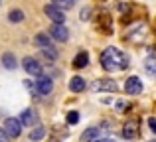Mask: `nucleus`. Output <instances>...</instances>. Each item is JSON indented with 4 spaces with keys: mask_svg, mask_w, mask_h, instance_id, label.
<instances>
[{
    "mask_svg": "<svg viewBox=\"0 0 156 142\" xmlns=\"http://www.w3.org/2000/svg\"><path fill=\"white\" fill-rule=\"evenodd\" d=\"M101 65H103L105 71H122L130 63H129V55L111 46V47H105L103 54H101Z\"/></svg>",
    "mask_w": 156,
    "mask_h": 142,
    "instance_id": "nucleus-1",
    "label": "nucleus"
},
{
    "mask_svg": "<svg viewBox=\"0 0 156 142\" xmlns=\"http://www.w3.org/2000/svg\"><path fill=\"white\" fill-rule=\"evenodd\" d=\"M140 120L138 119H129L125 123V126H122V136H125L126 140H134L138 138V134H140Z\"/></svg>",
    "mask_w": 156,
    "mask_h": 142,
    "instance_id": "nucleus-2",
    "label": "nucleus"
},
{
    "mask_svg": "<svg viewBox=\"0 0 156 142\" xmlns=\"http://www.w3.org/2000/svg\"><path fill=\"white\" fill-rule=\"evenodd\" d=\"M97 30L105 36L113 34V16H111L109 12H101V14L97 16Z\"/></svg>",
    "mask_w": 156,
    "mask_h": 142,
    "instance_id": "nucleus-3",
    "label": "nucleus"
},
{
    "mask_svg": "<svg viewBox=\"0 0 156 142\" xmlns=\"http://www.w3.org/2000/svg\"><path fill=\"white\" fill-rule=\"evenodd\" d=\"M4 130H6V134L10 136V138H18L20 134H22V123H20V119H14V116H10V119L4 120Z\"/></svg>",
    "mask_w": 156,
    "mask_h": 142,
    "instance_id": "nucleus-4",
    "label": "nucleus"
},
{
    "mask_svg": "<svg viewBox=\"0 0 156 142\" xmlns=\"http://www.w3.org/2000/svg\"><path fill=\"white\" fill-rule=\"evenodd\" d=\"M91 89L93 91H109V93H115L119 89L117 81L115 79H95L91 83Z\"/></svg>",
    "mask_w": 156,
    "mask_h": 142,
    "instance_id": "nucleus-5",
    "label": "nucleus"
},
{
    "mask_svg": "<svg viewBox=\"0 0 156 142\" xmlns=\"http://www.w3.org/2000/svg\"><path fill=\"white\" fill-rule=\"evenodd\" d=\"M44 12H46V16L51 20L53 24H63V22H65L63 10H61L59 6H55V4H48V6L44 8Z\"/></svg>",
    "mask_w": 156,
    "mask_h": 142,
    "instance_id": "nucleus-6",
    "label": "nucleus"
},
{
    "mask_svg": "<svg viewBox=\"0 0 156 142\" xmlns=\"http://www.w3.org/2000/svg\"><path fill=\"white\" fill-rule=\"evenodd\" d=\"M22 67L26 69L28 75H34V77L42 75V63H38V59H34V57H24Z\"/></svg>",
    "mask_w": 156,
    "mask_h": 142,
    "instance_id": "nucleus-7",
    "label": "nucleus"
},
{
    "mask_svg": "<svg viewBox=\"0 0 156 142\" xmlns=\"http://www.w3.org/2000/svg\"><path fill=\"white\" fill-rule=\"evenodd\" d=\"M125 91H126V95H140V91H142V81L138 79L136 75L129 77V79L125 81Z\"/></svg>",
    "mask_w": 156,
    "mask_h": 142,
    "instance_id": "nucleus-8",
    "label": "nucleus"
},
{
    "mask_svg": "<svg viewBox=\"0 0 156 142\" xmlns=\"http://www.w3.org/2000/svg\"><path fill=\"white\" fill-rule=\"evenodd\" d=\"M51 89H53V83H51L50 77L48 75H40L38 81H36V91H38L40 95H50Z\"/></svg>",
    "mask_w": 156,
    "mask_h": 142,
    "instance_id": "nucleus-9",
    "label": "nucleus"
},
{
    "mask_svg": "<svg viewBox=\"0 0 156 142\" xmlns=\"http://www.w3.org/2000/svg\"><path fill=\"white\" fill-rule=\"evenodd\" d=\"M50 36L53 40H57V42H67L69 32H67V28H65L63 24H53L50 28Z\"/></svg>",
    "mask_w": 156,
    "mask_h": 142,
    "instance_id": "nucleus-10",
    "label": "nucleus"
},
{
    "mask_svg": "<svg viewBox=\"0 0 156 142\" xmlns=\"http://www.w3.org/2000/svg\"><path fill=\"white\" fill-rule=\"evenodd\" d=\"M36 120H38V115H36L32 109H26V111L20 115V123H22L24 126H34Z\"/></svg>",
    "mask_w": 156,
    "mask_h": 142,
    "instance_id": "nucleus-11",
    "label": "nucleus"
},
{
    "mask_svg": "<svg viewBox=\"0 0 156 142\" xmlns=\"http://www.w3.org/2000/svg\"><path fill=\"white\" fill-rule=\"evenodd\" d=\"M99 132H101V128L99 126H91V128H87V130H83V134H81V142H95L97 138H99Z\"/></svg>",
    "mask_w": 156,
    "mask_h": 142,
    "instance_id": "nucleus-12",
    "label": "nucleus"
},
{
    "mask_svg": "<svg viewBox=\"0 0 156 142\" xmlns=\"http://www.w3.org/2000/svg\"><path fill=\"white\" fill-rule=\"evenodd\" d=\"M69 89H71L73 93H81L85 89V79H83V77H79V75L71 77V81H69Z\"/></svg>",
    "mask_w": 156,
    "mask_h": 142,
    "instance_id": "nucleus-13",
    "label": "nucleus"
},
{
    "mask_svg": "<svg viewBox=\"0 0 156 142\" xmlns=\"http://www.w3.org/2000/svg\"><path fill=\"white\" fill-rule=\"evenodd\" d=\"M87 63H89L87 51H79V54L75 55V59H73V67H75V69H81V67H85Z\"/></svg>",
    "mask_w": 156,
    "mask_h": 142,
    "instance_id": "nucleus-14",
    "label": "nucleus"
},
{
    "mask_svg": "<svg viewBox=\"0 0 156 142\" xmlns=\"http://www.w3.org/2000/svg\"><path fill=\"white\" fill-rule=\"evenodd\" d=\"M34 43L40 47V50H44V47H50V46H53V43L50 42V36L48 34H38L34 38Z\"/></svg>",
    "mask_w": 156,
    "mask_h": 142,
    "instance_id": "nucleus-15",
    "label": "nucleus"
},
{
    "mask_svg": "<svg viewBox=\"0 0 156 142\" xmlns=\"http://www.w3.org/2000/svg\"><path fill=\"white\" fill-rule=\"evenodd\" d=\"M2 65L6 67V69H14V67L18 65V61H16V57L12 54H4L2 55Z\"/></svg>",
    "mask_w": 156,
    "mask_h": 142,
    "instance_id": "nucleus-16",
    "label": "nucleus"
},
{
    "mask_svg": "<svg viewBox=\"0 0 156 142\" xmlns=\"http://www.w3.org/2000/svg\"><path fill=\"white\" fill-rule=\"evenodd\" d=\"M44 136H46V128H44V126H36V128H32V132H30V140H32V142L42 140Z\"/></svg>",
    "mask_w": 156,
    "mask_h": 142,
    "instance_id": "nucleus-17",
    "label": "nucleus"
},
{
    "mask_svg": "<svg viewBox=\"0 0 156 142\" xmlns=\"http://www.w3.org/2000/svg\"><path fill=\"white\" fill-rule=\"evenodd\" d=\"M8 20H10V22H22L24 20V12L22 10H12L10 14H8Z\"/></svg>",
    "mask_w": 156,
    "mask_h": 142,
    "instance_id": "nucleus-18",
    "label": "nucleus"
},
{
    "mask_svg": "<svg viewBox=\"0 0 156 142\" xmlns=\"http://www.w3.org/2000/svg\"><path fill=\"white\" fill-rule=\"evenodd\" d=\"M42 54L46 55V57H50V59H57V50L53 46H50V47H44L42 50Z\"/></svg>",
    "mask_w": 156,
    "mask_h": 142,
    "instance_id": "nucleus-19",
    "label": "nucleus"
},
{
    "mask_svg": "<svg viewBox=\"0 0 156 142\" xmlns=\"http://www.w3.org/2000/svg\"><path fill=\"white\" fill-rule=\"evenodd\" d=\"M146 71H148L150 73V75H156V59H152V57H150V59H146Z\"/></svg>",
    "mask_w": 156,
    "mask_h": 142,
    "instance_id": "nucleus-20",
    "label": "nucleus"
},
{
    "mask_svg": "<svg viewBox=\"0 0 156 142\" xmlns=\"http://www.w3.org/2000/svg\"><path fill=\"white\" fill-rule=\"evenodd\" d=\"M51 4H55V6H59V8H71L73 0H51Z\"/></svg>",
    "mask_w": 156,
    "mask_h": 142,
    "instance_id": "nucleus-21",
    "label": "nucleus"
},
{
    "mask_svg": "<svg viewBox=\"0 0 156 142\" xmlns=\"http://www.w3.org/2000/svg\"><path fill=\"white\" fill-rule=\"evenodd\" d=\"M77 120H79V113H77V111H71V113L67 115V123H69V124H75Z\"/></svg>",
    "mask_w": 156,
    "mask_h": 142,
    "instance_id": "nucleus-22",
    "label": "nucleus"
},
{
    "mask_svg": "<svg viewBox=\"0 0 156 142\" xmlns=\"http://www.w3.org/2000/svg\"><path fill=\"white\" fill-rule=\"evenodd\" d=\"M148 126H150V130L156 134V119H152V116H150V119H148Z\"/></svg>",
    "mask_w": 156,
    "mask_h": 142,
    "instance_id": "nucleus-23",
    "label": "nucleus"
},
{
    "mask_svg": "<svg viewBox=\"0 0 156 142\" xmlns=\"http://www.w3.org/2000/svg\"><path fill=\"white\" fill-rule=\"evenodd\" d=\"M8 138H10V136L6 134V130H4V128H0V142H8Z\"/></svg>",
    "mask_w": 156,
    "mask_h": 142,
    "instance_id": "nucleus-24",
    "label": "nucleus"
},
{
    "mask_svg": "<svg viewBox=\"0 0 156 142\" xmlns=\"http://www.w3.org/2000/svg\"><path fill=\"white\" fill-rule=\"evenodd\" d=\"M117 109H119V113H122L126 109V103H117Z\"/></svg>",
    "mask_w": 156,
    "mask_h": 142,
    "instance_id": "nucleus-25",
    "label": "nucleus"
},
{
    "mask_svg": "<svg viewBox=\"0 0 156 142\" xmlns=\"http://www.w3.org/2000/svg\"><path fill=\"white\" fill-rule=\"evenodd\" d=\"M95 142H115V140L113 138H97Z\"/></svg>",
    "mask_w": 156,
    "mask_h": 142,
    "instance_id": "nucleus-26",
    "label": "nucleus"
},
{
    "mask_svg": "<svg viewBox=\"0 0 156 142\" xmlns=\"http://www.w3.org/2000/svg\"><path fill=\"white\" fill-rule=\"evenodd\" d=\"M150 142H156V140H150Z\"/></svg>",
    "mask_w": 156,
    "mask_h": 142,
    "instance_id": "nucleus-27",
    "label": "nucleus"
}]
</instances>
